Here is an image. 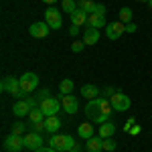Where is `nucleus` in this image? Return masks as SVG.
<instances>
[{
	"mask_svg": "<svg viewBox=\"0 0 152 152\" xmlns=\"http://www.w3.org/2000/svg\"><path fill=\"white\" fill-rule=\"evenodd\" d=\"M148 6H150V12H152V0H150V2H148Z\"/></svg>",
	"mask_w": 152,
	"mask_h": 152,
	"instance_id": "nucleus-40",
	"label": "nucleus"
},
{
	"mask_svg": "<svg viewBox=\"0 0 152 152\" xmlns=\"http://www.w3.org/2000/svg\"><path fill=\"white\" fill-rule=\"evenodd\" d=\"M73 87H75V83L71 81V79H63V81L59 83V91H61L63 95L73 94Z\"/></svg>",
	"mask_w": 152,
	"mask_h": 152,
	"instance_id": "nucleus-23",
	"label": "nucleus"
},
{
	"mask_svg": "<svg viewBox=\"0 0 152 152\" xmlns=\"http://www.w3.org/2000/svg\"><path fill=\"white\" fill-rule=\"evenodd\" d=\"M140 126H136V124H134V126H132V128H130V134H132V136H138V134H140Z\"/></svg>",
	"mask_w": 152,
	"mask_h": 152,
	"instance_id": "nucleus-34",
	"label": "nucleus"
},
{
	"mask_svg": "<svg viewBox=\"0 0 152 152\" xmlns=\"http://www.w3.org/2000/svg\"><path fill=\"white\" fill-rule=\"evenodd\" d=\"M0 87H2L4 94H10L12 97H16V99H24V97L28 95L23 87H20V79H18V77H12V75L4 77L2 83H0Z\"/></svg>",
	"mask_w": 152,
	"mask_h": 152,
	"instance_id": "nucleus-2",
	"label": "nucleus"
},
{
	"mask_svg": "<svg viewBox=\"0 0 152 152\" xmlns=\"http://www.w3.org/2000/svg\"><path fill=\"white\" fill-rule=\"evenodd\" d=\"M45 146V140H43V136L39 134V132H26L24 134V148H28V150H39V148H43Z\"/></svg>",
	"mask_w": 152,
	"mask_h": 152,
	"instance_id": "nucleus-5",
	"label": "nucleus"
},
{
	"mask_svg": "<svg viewBox=\"0 0 152 152\" xmlns=\"http://www.w3.org/2000/svg\"><path fill=\"white\" fill-rule=\"evenodd\" d=\"M61 99H57V97H47V99H43V102H41V105H39V107H41V110H43V114H45V116H57V112L59 110H61Z\"/></svg>",
	"mask_w": 152,
	"mask_h": 152,
	"instance_id": "nucleus-8",
	"label": "nucleus"
},
{
	"mask_svg": "<svg viewBox=\"0 0 152 152\" xmlns=\"http://www.w3.org/2000/svg\"><path fill=\"white\" fill-rule=\"evenodd\" d=\"M28 33H31V37H35V39H45L51 33V26L47 23H33L28 26Z\"/></svg>",
	"mask_w": 152,
	"mask_h": 152,
	"instance_id": "nucleus-12",
	"label": "nucleus"
},
{
	"mask_svg": "<svg viewBox=\"0 0 152 152\" xmlns=\"http://www.w3.org/2000/svg\"><path fill=\"white\" fill-rule=\"evenodd\" d=\"M136 124V118H128V122H126V126H124V132H130V128Z\"/></svg>",
	"mask_w": 152,
	"mask_h": 152,
	"instance_id": "nucleus-32",
	"label": "nucleus"
},
{
	"mask_svg": "<svg viewBox=\"0 0 152 152\" xmlns=\"http://www.w3.org/2000/svg\"><path fill=\"white\" fill-rule=\"evenodd\" d=\"M35 152H59V150L51 148V146H43V148H39V150H35Z\"/></svg>",
	"mask_w": 152,
	"mask_h": 152,
	"instance_id": "nucleus-37",
	"label": "nucleus"
},
{
	"mask_svg": "<svg viewBox=\"0 0 152 152\" xmlns=\"http://www.w3.org/2000/svg\"><path fill=\"white\" fill-rule=\"evenodd\" d=\"M49 146L59 152H69L77 146V142L73 140V136H69V134H53L51 140H49Z\"/></svg>",
	"mask_w": 152,
	"mask_h": 152,
	"instance_id": "nucleus-3",
	"label": "nucleus"
},
{
	"mask_svg": "<svg viewBox=\"0 0 152 152\" xmlns=\"http://www.w3.org/2000/svg\"><path fill=\"white\" fill-rule=\"evenodd\" d=\"M69 152H79V150H69Z\"/></svg>",
	"mask_w": 152,
	"mask_h": 152,
	"instance_id": "nucleus-41",
	"label": "nucleus"
},
{
	"mask_svg": "<svg viewBox=\"0 0 152 152\" xmlns=\"http://www.w3.org/2000/svg\"><path fill=\"white\" fill-rule=\"evenodd\" d=\"M69 35H71V37H77V35H79V26L71 24V28H69Z\"/></svg>",
	"mask_w": 152,
	"mask_h": 152,
	"instance_id": "nucleus-33",
	"label": "nucleus"
},
{
	"mask_svg": "<svg viewBox=\"0 0 152 152\" xmlns=\"http://www.w3.org/2000/svg\"><path fill=\"white\" fill-rule=\"evenodd\" d=\"M87 26L91 28H102V26H107V20H105V14H89L87 18Z\"/></svg>",
	"mask_w": 152,
	"mask_h": 152,
	"instance_id": "nucleus-16",
	"label": "nucleus"
},
{
	"mask_svg": "<svg viewBox=\"0 0 152 152\" xmlns=\"http://www.w3.org/2000/svg\"><path fill=\"white\" fill-rule=\"evenodd\" d=\"M18 79H20V87H23L26 94H33L37 87H39V75L33 73V71H28V73L20 75Z\"/></svg>",
	"mask_w": 152,
	"mask_h": 152,
	"instance_id": "nucleus-6",
	"label": "nucleus"
},
{
	"mask_svg": "<svg viewBox=\"0 0 152 152\" xmlns=\"http://www.w3.org/2000/svg\"><path fill=\"white\" fill-rule=\"evenodd\" d=\"M83 49H85V43H83V41H75V43L71 45V51H73V53H81Z\"/></svg>",
	"mask_w": 152,
	"mask_h": 152,
	"instance_id": "nucleus-30",
	"label": "nucleus"
},
{
	"mask_svg": "<svg viewBox=\"0 0 152 152\" xmlns=\"http://www.w3.org/2000/svg\"><path fill=\"white\" fill-rule=\"evenodd\" d=\"M79 94L83 97H87V99H95V97H99V89L95 87L94 83H85L81 89H79Z\"/></svg>",
	"mask_w": 152,
	"mask_h": 152,
	"instance_id": "nucleus-19",
	"label": "nucleus"
},
{
	"mask_svg": "<svg viewBox=\"0 0 152 152\" xmlns=\"http://www.w3.org/2000/svg\"><path fill=\"white\" fill-rule=\"evenodd\" d=\"M45 23L51 26V31L53 28H61L63 26V16H61V10H57V8H47L45 10Z\"/></svg>",
	"mask_w": 152,
	"mask_h": 152,
	"instance_id": "nucleus-9",
	"label": "nucleus"
},
{
	"mask_svg": "<svg viewBox=\"0 0 152 152\" xmlns=\"http://www.w3.org/2000/svg\"><path fill=\"white\" fill-rule=\"evenodd\" d=\"M24 148V136L18 134H8L4 140V150L6 152H20Z\"/></svg>",
	"mask_w": 152,
	"mask_h": 152,
	"instance_id": "nucleus-7",
	"label": "nucleus"
},
{
	"mask_svg": "<svg viewBox=\"0 0 152 152\" xmlns=\"http://www.w3.org/2000/svg\"><path fill=\"white\" fill-rule=\"evenodd\" d=\"M85 148H87V152H102L104 150V138L97 134V136H91L89 140L85 142Z\"/></svg>",
	"mask_w": 152,
	"mask_h": 152,
	"instance_id": "nucleus-14",
	"label": "nucleus"
},
{
	"mask_svg": "<svg viewBox=\"0 0 152 152\" xmlns=\"http://www.w3.org/2000/svg\"><path fill=\"white\" fill-rule=\"evenodd\" d=\"M43 2H45V4H55L57 0H43Z\"/></svg>",
	"mask_w": 152,
	"mask_h": 152,
	"instance_id": "nucleus-38",
	"label": "nucleus"
},
{
	"mask_svg": "<svg viewBox=\"0 0 152 152\" xmlns=\"http://www.w3.org/2000/svg\"><path fill=\"white\" fill-rule=\"evenodd\" d=\"M97 41H99V28L87 26L85 33H83V43H85V45H95Z\"/></svg>",
	"mask_w": 152,
	"mask_h": 152,
	"instance_id": "nucleus-15",
	"label": "nucleus"
},
{
	"mask_svg": "<svg viewBox=\"0 0 152 152\" xmlns=\"http://www.w3.org/2000/svg\"><path fill=\"white\" fill-rule=\"evenodd\" d=\"M71 16V24H75V26H81V24H87V18H89V14L87 12H83V10H77L73 12V14H69Z\"/></svg>",
	"mask_w": 152,
	"mask_h": 152,
	"instance_id": "nucleus-20",
	"label": "nucleus"
},
{
	"mask_svg": "<svg viewBox=\"0 0 152 152\" xmlns=\"http://www.w3.org/2000/svg\"><path fill=\"white\" fill-rule=\"evenodd\" d=\"M28 130H31V132H39V134H41V132H47L45 120H43V122H35V124H31V126H28Z\"/></svg>",
	"mask_w": 152,
	"mask_h": 152,
	"instance_id": "nucleus-28",
	"label": "nucleus"
},
{
	"mask_svg": "<svg viewBox=\"0 0 152 152\" xmlns=\"http://www.w3.org/2000/svg\"><path fill=\"white\" fill-rule=\"evenodd\" d=\"M26 128H28V126H26V124H23V122H14V124H12V132H10V134L24 136V134H26Z\"/></svg>",
	"mask_w": 152,
	"mask_h": 152,
	"instance_id": "nucleus-27",
	"label": "nucleus"
},
{
	"mask_svg": "<svg viewBox=\"0 0 152 152\" xmlns=\"http://www.w3.org/2000/svg\"><path fill=\"white\" fill-rule=\"evenodd\" d=\"M114 134H116V124H114L112 120L99 124V136H102V138H112Z\"/></svg>",
	"mask_w": 152,
	"mask_h": 152,
	"instance_id": "nucleus-18",
	"label": "nucleus"
},
{
	"mask_svg": "<svg viewBox=\"0 0 152 152\" xmlns=\"http://www.w3.org/2000/svg\"><path fill=\"white\" fill-rule=\"evenodd\" d=\"M116 140L114 138H104V150H107V152H114L116 150Z\"/></svg>",
	"mask_w": 152,
	"mask_h": 152,
	"instance_id": "nucleus-29",
	"label": "nucleus"
},
{
	"mask_svg": "<svg viewBox=\"0 0 152 152\" xmlns=\"http://www.w3.org/2000/svg\"><path fill=\"white\" fill-rule=\"evenodd\" d=\"M12 114L16 118H24L31 114V105L26 104V99H16V104L12 105Z\"/></svg>",
	"mask_w": 152,
	"mask_h": 152,
	"instance_id": "nucleus-13",
	"label": "nucleus"
},
{
	"mask_svg": "<svg viewBox=\"0 0 152 152\" xmlns=\"http://www.w3.org/2000/svg\"><path fill=\"white\" fill-rule=\"evenodd\" d=\"M45 126H47L49 134H57V130L61 128V120L57 116H49V118H45Z\"/></svg>",
	"mask_w": 152,
	"mask_h": 152,
	"instance_id": "nucleus-21",
	"label": "nucleus"
},
{
	"mask_svg": "<svg viewBox=\"0 0 152 152\" xmlns=\"http://www.w3.org/2000/svg\"><path fill=\"white\" fill-rule=\"evenodd\" d=\"M114 94H116V89H114V87H105V89H104V95H107V97H112Z\"/></svg>",
	"mask_w": 152,
	"mask_h": 152,
	"instance_id": "nucleus-35",
	"label": "nucleus"
},
{
	"mask_svg": "<svg viewBox=\"0 0 152 152\" xmlns=\"http://www.w3.org/2000/svg\"><path fill=\"white\" fill-rule=\"evenodd\" d=\"M95 14H105V6L104 4H97V6H95Z\"/></svg>",
	"mask_w": 152,
	"mask_h": 152,
	"instance_id": "nucleus-36",
	"label": "nucleus"
},
{
	"mask_svg": "<svg viewBox=\"0 0 152 152\" xmlns=\"http://www.w3.org/2000/svg\"><path fill=\"white\" fill-rule=\"evenodd\" d=\"M77 6H79V10L87 12V14H94L95 12V2H91V0H77Z\"/></svg>",
	"mask_w": 152,
	"mask_h": 152,
	"instance_id": "nucleus-22",
	"label": "nucleus"
},
{
	"mask_svg": "<svg viewBox=\"0 0 152 152\" xmlns=\"http://www.w3.org/2000/svg\"><path fill=\"white\" fill-rule=\"evenodd\" d=\"M77 136L83 138V140H89V138L94 136V124H91V122L79 124V126H77Z\"/></svg>",
	"mask_w": 152,
	"mask_h": 152,
	"instance_id": "nucleus-17",
	"label": "nucleus"
},
{
	"mask_svg": "<svg viewBox=\"0 0 152 152\" xmlns=\"http://www.w3.org/2000/svg\"><path fill=\"white\" fill-rule=\"evenodd\" d=\"M45 118L47 116L43 114V110H41V107H35V110H31V114H28V122L35 124V122H43Z\"/></svg>",
	"mask_w": 152,
	"mask_h": 152,
	"instance_id": "nucleus-24",
	"label": "nucleus"
},
{
	"mask_svg": "<svg viewBox=\"0 0 152 152\" xmlns=\"http://www.w3.org/2000/svg\"><path fill=\"white\" fill-rule=\"evenodd\" d=\"M126 33V24L120 23V20H116V23H110L107 26H105V35H107V39L110 41H118L120 37Z\"/></svg>",
	"mask_w": 152,
	"mask_h": 152,
	"instance_id": "nucleus-10",
	"label": "nucleus"
},
{
	"mask_svg": "<svg viewBox=\"0 0 152 152\" xmlns=\"http://www.w3.org/2000/svg\"><path fill=\"white\" fill-rule=\"evenodd\" d=\"M110 104H112V107H114V112H128L132 102H130V97L126 94L116 91V94L110 97Z\"/></svg>",
	"mask_w": 152,
	"mask_h": 152,
	"instance_id": "nucleus-4",
	"label": "nucleus"
},
{
	"mask_svg": "<svg viewBox=\"0 0 152 152\" xmlns=\"http://www.w3.org/2000/svg\"><path fill=\"white\" fill-rule=\"evenodd\" d=\"M61 104H63V110L67 112V114H77V110H79V99H77V95H61Z\"/></svg>",
	"mask_w": 152,
	"mask_h": 152,
	"instance_id": "nucleus-11",
	"label": "nucleus"
},
{
	"mask_svg": "<svg viewBox=\"0 0 152 152\" xmlns=\"http://www.w3.org/2000/svg\"><path fill=\"white\" fill-rule=\"evenodd\" d=\"M77 8H79V6H77V2H75V0H63V2H61V10H63V12L73 14Z\"/></svg>",
	"mask_w": 152,
	"mask_h": 152,
	"instance_id": "nucleus-25",
	"label": "nucleus"
},
{
	"mask_svg": "<svg viewBox=\"0 0 152 152\" xmlns=\"http://www.w3.org/2000/svg\"><path fill=\"white\" fill-rule=\"evenodd\" d=\"M112 112H114V107H112V104L105 97L89 99L87 105H85V116H87L89 122H94V124H104V122H107Z\"/></svg>",
	"mask_w": 152,
	"mask_h": 152,
	"instance_id": "nucleus-1",
	"label": "nucleus"
},
{
	"mask_svg": "<svg viewBox=\"0 0 152 152\" xmlns=\"http://www.w3.org/2000/svg\"><path fill=\"white\" fill-rule=\"evenodd\" d=\"M132 8H128V6H124L122 10H120V23H124V24H128V23H132Z\"/></svg>",
	"mask_w": 152,
	"mask_h": 152,
	"instance_id": "nucleus-26",
	"label": "nucleus"
},
{
	"mask_svg": "<svg viewBox=\"0 0 152 152\" xmlns=\"http://www.w3.org/2000/svg\"><path fill=\"white\" fill-rule=\"evenodd\" d=\"M138 2H140V4H142V2H146V4H148V2H150V0H138Z\"/></svg>",
	"mask_w": 152,
	"mask_h": 152,
	"instance_id": "nucleus-39",
	"label": "nucleus"
},
{
	"mask_svg": "<svg viewBox=\"0 0 152 152\" xmlns=\"http://www.w3.org/2000/svg\"><path fill=\"white\" fill-rule=\"evenodd\" d=\"M136 31H138V26H136L134 23H128V24H126V33H130V35H134Z\"/></svg>",
	"mask_w": 152,
	"mask_h": 152,
	"instance_id": "nucleus-31",
	"label": "nucleus"
}]
</instances>
